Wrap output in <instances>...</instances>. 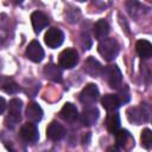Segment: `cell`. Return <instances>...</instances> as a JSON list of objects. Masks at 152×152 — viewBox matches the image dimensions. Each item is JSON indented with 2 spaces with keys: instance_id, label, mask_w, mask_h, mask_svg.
<instances>
[{
  "instance_id": "cell-1",
  "label": "cell",
  "mask_w": 152,
  "mask_h": 152,
  "mask_svg": "<svg viewBox=\"0 0 152 152\" xmlns=\"http://www.w3.org/2000/svg\"><path fill=\"white\" fill-rule=\"evenodd\" d=\"M120 46L116 39L114 38H103L97 45V51L99 53L106 59V61H113L118 53H119Z\"/></svg>"
},
{
  "instance_id": "cell-2",
  "label": "cell",
  "mask_w": 152,
  "mask_h": 152,
  "mask_svg": "<svg viewBox=\"0 0 152 152\" xmlns=\"http://www.w3.org/2000/svg\"><path fill=\"white\" fill-rule=\"evenodd\" d=\"M23 107V102L19 99H12L8 104V114L5 118V125L8 128H14L17 124L20 121L21 115L20 110Z\"/></svg>"
},
{
  "instance_id": "cell-3",
  "label": "cell",
  "mask_w": 152,
  "mask_h": 152,
  "mask_svg": "<svg viewBox=\"0 0 152 152\" xmlns=\"http://www.w3.org/2000/svg\"><path fill=\"white\" fill-rule=\"evenodd\" d=\"M102 75L103 78L106 80V82L108 83V86L113 89H118L121 86L122 82V75L120 69L116 65H108L104 69H102Z\"/></svg>"
},
{
  "instance_id": "cell-4",
  "label": "cell",
  "mask_w": 152,
  "mask_h": 152,
  "mask_svg": "<svg viewBox=\"0 0 152 152\" xmlns=\"http://www.w3.org/2000/svg\"><path fill=\"white\" fill-rule=\"evenodd\" d=\"M78 62V53L74 49H65L59 53L58 63L59 66L64 69H71L74 68Z\"/></svg>"
},
{
  "instance_id": "cell-5",
  "label": "cell",
  "mask_w": 152,
  "mask_h": 152,
  "mask_svg": "<svg viewBox=\"0 0 152 152\" xmlns=\"http://www.w3.org/2000/svg\"><path fill=\"white\" fill-rule=\"evenodd\" d=\"M19 137L25 142H36L39 138L38 128H37L36 124L31 122V121L24 124L19 131Z\"/></svg>"
},
{
  "instance_id": "cell-6",
  "label": "cell",
  "mask_w": 152,
  "mask_h": 152,
  "mask_svg": "<svg viewBox=\"0 0 152 152\" xmlns=\"http://www.w3.org/2000/svg\"><path fill=\"white\" fill-rule=\"evenodd\" d=\"M63 40H64V33L57 27L49 28L48 32L45 33V37H44L45 44L51 49H56V48L61 46Z\"/></svg>"
},
{
  "instance_id": "cell-7",
  "label": "cell",
  "mask_w": 152,
  "mask_h": 152,
  "mask_svg": "<svg viewBox=\"0 0 152 152\" xmlns=\"http://www.w3.org/2000/svg\"><path fill=\"white\" fill-rule=\"evenodd\" d=\"M97 99H99V89L94 83H88L80 94V101L87 106L95 103Z\"/></svg>"
},
{
  "instance_id": "cell-8",
  "label": "cell",
  "mask_w": 152,
  "mask_h": 152,
  "mask_svg": "<svg viewBox=\"0 0 152 152\" xmlns=\"http://www.w3.org/2000/svg\"><path fill=\"white\" fill-rule=\"evenodd\" d=\"M126 114L127 119L135 125H140L148 120V110H146L144 107H129L126 110Z\"/></svg>"
},
{
  "instance_id": "cell-9",
  "label": "cell",
  "mask_w": 152,
  "mask_h": 152,
  "mask_svg": "<svg viewBox=\"0 0 152 152\" xmlns=\"http://www.w3.org/2000/svg\"><path fill=\"white\" fill-rule=\"evenodd\" d=\"M25 55L30 61H32L34 63H39L44 58V50H43V48L40 46V44L37 40H32L27 45Z\"/></svg>"
},
{
  "instance_id": "cell-10",
  "label": "cell",
  "mask_w": 152,
  "mask_h": 152,
  "mask_svg": "<svg viewBox=\"0 0 152 152\" xmlns=\"http://www.w3.org/2000/svg\"><path fill=\"white\" fill-rule=\"evenodd\" d=\"M64 135H65V129L59 122H57V121L50 122V125L46 128V137L50 140L57 141V140H61Z\"/></svg>"
},
{
  "instance_id": "cell-11",
  "label": "cell",
  "mask_w": 152,
  "mask_h": 152,
  "mask_svg": "<svg viewBox=\"0 0 152 152\" xmlns=\"http://www.w3.org/2000/svg\"><path fill=\"white\" fill-rule=\"evenodd\" d=\"M31 23H32V26H33V31L36 33H39L43 28H45L48 26L49 19L43 12L36 11L31 14Z\"/></svg>"
},
{
  "instance_id": "cell-12",
  "label": "cell",
  "mask_w": 152,
  "mask_h": 152,
  "mask_svg": "<svg viewBox=\"0 0 152 152\" xmlns=\"http://www.w3.org/2000/svg\"><path fill=\"white\" fill-rule=\"evenodd\" d=\"M59 115H61V118H62L64 121L72 124V122H75V121L77 120V118H78L77 108H76L72 103L66 102V103L62 107V109H61V112H59Z\"/></svg>"
},
{
  "instance_id": "cell-13",
  "label": "cell",
  "mask_w": 152,
  "mask_h": 152,
  "mask_svg": "<svg viewBox=\"0 0 152 152\" xmlns=\"http://www.w3.org/2000/svg\"><path fill=\"white\" fill-rule=\"evenodd\" d=\"M126 8H127V12L129 13V15L133 18H139L140 15H144L145 13L148 12V8L145 7L144 5H141L137 0H128L126 2Z\"/></svg>"
},
{
  "instance_id": "cell-14",
  "label": "cell",
  "mask_w": 152,
  "mask_h": 152,
  "mask_svg": "<svg viewBox=\"0 0 152 152\" xmlns=\"http://www.w3.org/2000/svg\"><path fill=\"white\" fill-rule=\"evenodd\" d=\"M116 144L121 148H129V146H134V140L127 129H119L115 133Z\"/></svg>"
},
{
  "instance_id": "cell-15",
  "label": "cell",
  "mask_w": 152,
  "mask_h": 152,
  "mask_svg": "<svg viewBox=\"0 0 152 152\" xmlns=\"http://www.w3.org/2000/svg\"><path fill=\"white\" fill-rule=\"evenodd\" d=\"M99 119V109L96 107H89L83 109L81 114V122L83 126H91Z\"/></svg>"
},
{
  "instance_id": "cell-16",
  "label": "cell",
  "mask_w": 152,
  "mask_h": 152,
  "mask_svg": "<svg viewBox=\"0 0 152 152\" xmlns=\"http://www.w3.org/2000/svg\"><path fill=\"white\" fill-rule=\"evenodd\" d=\"M26 118L28 119V121L36 124V122L42 120V118H43V109L40 108V106L38 103L31 102L26 107Z\"/></svg>"
},
{
  "instance_id": "cell-17",
  "label": "cell",
  "mask_w": 152,
  "mask_h": 152,
  "mask_svg": "<svg viewBox=\"0 0 152 152\" xmlns=\"http://www.w3.org/2000/svg\"><path fill=\"white\" fill-rule=\"evenodd\" d=\"M84 71L88 74V75H90L91 77H97L100 74H101V71H102V66H101V64L94 58V57H88L87 58V61L84 62Z\"/></svg>"
},
{
  "instance_id": "cell-18",
  "label": "cell",
  "mask_w": 152,
  "mask_h": 152,
  "mask_svg": "<svg viewBox=\"0 0 152 152\" xmlns=\"http://www.w3.org/2000/svg\"><path fill=\"white\" fill-rule=\"evenodd\" d=\"M93 32H94V37L99 40L106 38L109 33V24L104 20V19H100L95 23L94 27H93Z\"/></svg>"
},
{
  "instance_id": "cell-19",
  "label": "cell",
  "mask_w": 152,
  "mask_h": 152,
  "mask_svg": "<svg viewBox=\"0 0 152 152\" xmlns=\"http://www.w3.org/2000/svg\"><path fill=\"white\" fill-rule=\"evenodd\" d=\"M135 51L141 58L147 59L152 56V44L146 39H140L135 44Z\"/></svg>"
},
{
  "instance_id": "cell-20",
  "label": "cell",
  "mask_w": 152,
  "mask_h": 152,
  "mask_svg": "<svg viewBox=\"0 0 152 152\" xmlns=\"http://www.w3.org/2000/svg\"><path fill=\"white\" fill-rule=\"evenodd\" d=\"M101 103H102V107L108 110V112H113V110H116L121 103L118 99L116 95H113V94H106L102 99H101Z\"/></svg>"
},
{
  "instance_id": "cell-21",
  "label": "cell",
  "mask_w": 152,
  "mask_h": 152,
  "mask_svg": "<svg viewBox=\"0 0 152 152\" xmlns=\"http://www.w3.org/2000/svg\"><path fill=\"white\" fill-rule=\"evenodd\" d=\"M46 78L53 81V82H61L62 81V70L55 65V64H46L43 70Z\"/></svg>"
},
{
  "instance_id": "cell-22",
  "label": "cell",
  "mask_w": 152,
  "mask_h": 152,
  "mask_svg": "<svg viewBox=\"0 0 152 152\" xmlns=\"http://www.w3.org/2000/svg\"><path fill=\"white\" fill-rule=\"evenodd\" d=\"M0 89L7 94H15L19 91V84L10 77H0Z\"/></svg>"
},
{
  "instance_id": "cell-23",
  "label": "cell",
  "mask_w": 152,
  "mask_h": 152,
  "mask_svg": "<svg viewBox=\"0 0 152 152\" xmlns=\"http://www.w3.org/2000/svg\"><path fill=\"white\" fill-rule=\"evenodd\" d=\"M106 127H107L108 132L112 134H115L120 129V116L116 112L108 114L107 120H106Z\"/></svg>"
},
{
  "instance_id": "cell-24",
  "label": "cell",
  "mask_w": 152,
  "mask_h": 152,
  "mask_svg": "<svg viewBox=\"0 0 152 152\" xmlns=\"http://www.w3.org/2000/svg\"><path fill=\"white\" fill-rule=\"evenodd\" d=\"M141 145L146 148V150H150L151 146H152V132L150 128H145L142 132H141Z\"/></svg>"
},
{
  "instance_id": "cell-25",
  "label": "cell",
  "mask_w": 152,
  "mask_h": 152,
  "mask_svg": "<svg viewBox=\"0 0 152 152\" xmlns=\"http://www.w3.org/2000/svg\"><path fill=\"white\" fill-rule=\"evenodd\" d=\"M116 96H118V99H119V101H120V103H121V104H122V103H127V102L129 101V99H131L127 87L121 88V89L119 90V93L116 94Z\"/></svg>"
},
{
  "instance_id": "cell-26",
  "label": "cell",
  "mask_w": 152,
  "mask_h": 152,
  "mask_svg": "<svg viewBox=\"0 0 152 152\" xmlns=\"http://www.w3.org/2000/svg\"><path fill=\"white\" fill-rule=\"evenodd\" d=\"M5 109H6V101L4 97L0 96V114H2L5 112Z\"/></svg>"
},
{
  "instance_id": "cell-27",
  "label": "cell",
  "mask_w": 152,
  "mask_h": 152,
  "mask_svg": "<svg viewBox=\"0 0 152 152\" xmlns=\"http://www.w3.org/2000/svg\"><path fill=\"white\" fill-rule=\"evenodd\" d=\"M11 2H13V4H15V5H19V4H21L23 2V0H10Z\"/></svg>"
},
{
  "instance_id": "cell-28",
  "label": "cell",
  "mask_w": 152,
  "mask_h": 152,
  "mask_svg": "<svg viewBox=\"0 0 152 152\" xmlns=\"http://www.w3.org/2000/svg\"><path fill=\"white\" fill-rule=\"evenodd\" d=\"M78 1H84V0H78Z\"/></svg>"
}]
</instances>
